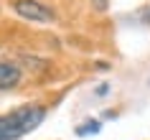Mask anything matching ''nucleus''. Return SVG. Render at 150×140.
<instances>
[{
	"label": "nucleus",
	"instance_id": "nucleus-1",
	"mask_svg": "<svg viewBox=\"0 0 150 140\" xmlns=\"http://www.w3.org/2000/svg\"><path fill=\"white\" fill-rule=\"evenodd\" d=\"M46 117L43 104H21V107L10 109L5 115H0V140H21L31 130H36Z\"/></svg>",
	"mask_w": 150,
	"mask_h": 140
},
{
	"label": "nucleus",
	"instance_id": "nucleus-2",
	"mask_svg": "<svg viewBox=\"0 0 150 140\" xmlns=\"http://www.w3.org/2000/svg\"><path fill=\"white\" fill-rule=\"evenodd\" d=\"M10 8L13 13L31 23H54L56 21V13L51 5L41 3V0H10Z\"/></svg>",
	"mask_w": 150,
	"mask_h": 140
},
{
	"label": "nucleus",
	"instance_id": "nucleus-3",
	"mask_svg": "<svg viewBox=\"0 0 150 140\" xmlns=\"http://www.w3.org/2000/svg\"><path fill=\"white\" fill-rule=\"evenodd\" d=\"M23 79V69L18 66L16 61H8V59H0V92H8V89H16Z\"/></svg>",
	"mask_w": 150,
	"mask_h": 140
},
{
	"label": "nucleus",
	"instance_id": "nucleus-4",
	"mask_svg": "<svg viewBox=\"0 0 150 140\" xmlns=\"http://www.w3.org/2000/svg\"><path fill=\"white\" fill-rule=\"evenodd\" d=\"M99 130H102V122L89 117V120H84V122L76 127V135H79V138H87V135H97Z\"/></svg>",
	"mask_w": 150,
	"mask_h": 140
},
{
	"label": "nucleus",
	"instance_id": "nucleus-5",
	"mask_svg": "<svg viewBox=\"0 0 150 140\" xmlns=\"http://www.w3.org/2000/svg\"><path fill=\"white\" fill-rule=\"evenodd\" d=\"M107 92H110V84H99L97 87V97H104Z\"/></svg>",
	"mask_w": 150,
	"mask_h": 140
},
{
	"label": "nucleus",
	"instance_id": "nucleus-6",
	"mask_svg": "<svg viewBox=\"0 0 150 140\" xmlns=\"http://www.w3.org/2000/svg\"><path fill=\"white\" fill-rule=\"evenodd\" d=\"M97 3H99V5H104V0H97Z\"/></svg>",
	"mask_w": 150,
	"mask_h": 140
}]
</instances>
